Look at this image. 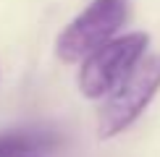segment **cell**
Listing matches in <instances>:
<instances>
[{"label": "cell", "mask_w": 160, "mask_h": 157, "mask_svg": "<svg viewBox=\"0 0 160 157\" xmlns=\"http://www.w3.org/2000/svg\"><path fill=\"white\" fill-rule=\"evenodd\" d=\"M160 92V55H144L105 97L97 113V139H113L134 126Z\"/></svg>", "instance_id": "cell-1"}, {"label": "cell", "mask_w": 160, "mask_h": 157, "mask_svg": "<svg viewBox=\"0 0 160 157\" xmlns=\"http://www.w3.org/2000/svg\"><path fill=\"white\" fill-rule=\"evenodd\" d=\"M150 34L147 31H126V34L113 37L102 47H97L92 55H87L79 68L76 84L79 92L87 100H102L108 97L131 68L147 55Z\"/></svg>", "instance_id": "cell-2"}, {"label": "cell", "mask_w": 160, "mask_h": 157, "mask_svg": "<svg viewBox=\"0 0 160 157\" xmlns=\"http://www.w3.org/2000/svg\"><path fill=\"white\" fill-rule=\"evenodd\" d=\"M129 16L126 0H92L55 39V55L63 63H82L97 47L118 37Z\"/></svg>", "instance_id": "cell-3"}, {"label": "cell", "mask_w": 160, "mask_h": 157, "mask_svg": "<svg viewBox=\"0 0 160 157\" xmlns=\"http://www.w3.org/2000/svg\"><path fill=\"white\" fill-rule=\"evenodd\" d=\"M58 144V134L48 128H11L0 131V157L42 155Z\"/></svg>", "instance_id": "cell-4"}, {"label": "cell", "mask_w": 160, "mask_h": 157, "mask_svg": "<svg viewBox=\"0 0 160 157\" xmlns=\"http://www.w3.org/2000/svg\"><path fill=\"white\" fill-rule=\"evenodd\" d=\"M11 157H39V155H11Z\"/></svg>", "instance_id": "cell-5"}]
</instances>
